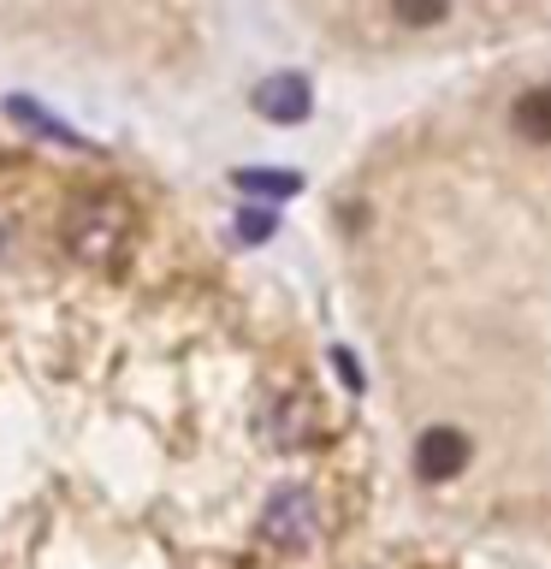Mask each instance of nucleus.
<instances>
[{"label":"nucleus","mask_w":551,"mask_h":569,"mask_svg":"<svg viewBox=\"0 0 551 569\" xmlns=\"http://www.w3.org/2000/svg\"><path fill=\"white\" fill-rule=\"evenodd\" d=\"M332 362H338V373H344V386H362V373H355V362H350V356H344V350H338V356H332Z\"/></svg>","instance_id":"1a4fd4ad"},{"label":"nucleus","mask_w":551,"mask_h":569,"mask_svg":"<svg viewBox=\"0 0 551 569\" xmlns=\"http://www.w3.org/2000/svg\"><path fill=\"white\" fill-rule=\"evenodd\" d=\"M238 231H243L249 243H267V238H273V213H243Z\"/></svg>","instance_id":"6e6552de"},{"label":"nucleus","mask_w":551,"mask_h":569,"mask_svg":"<svg viewBox=\"0 0 551 569\" xmlns=\"http://www.w3.org/2000/svg\"><path fill=\"white\" fill-rule=\"evenodd\" d=\"M462 462H469V439H462L457 427H427V433L415 439V475L427 480V487L457 480Z\"/></svg>","instance_id":"7ed1b4c3"},{"label":"nucleus","mask_w":551,"mask_h":569,"mask_svg":"<svg viewBox=\"0 0 551 569\" xmlns=\"http://www.w3.org/2000/svg\"><path fill=\"white\" fill-rule=\"evenodd\" d=\"M444 12H451V0H398L403 24H439Z\"/></svg>","instance_id":"0eeeda50"},{"label":"nucleus","mask_w":551,"mask_h":569,"mask_svg":"<svg viewBox=\"0 0 551 569\" xmlns=\"http://www.w3.org/2000/svg\"><path fill=\"white\" fill-rule=\"evenodd\" d=\"M256 107H261L273 124H302V119H309V107H314V96H309V83H302L297 71H279V78L261 83Z\"/></svg>","instance_id":"20e7f679"},{"label":"nucleus","mask_w":551,"mask_h":569,"mask_svg":"<svg viewBox=\"0 0 551 569\" xmlns=\"http://www.w3.org/2000/svg\"><path fill=\"white\" fill-rule=\"evenodd\" d=\"M314 492L309 487H279L273 498H267V516H261V533H267V546H279V551H297V546H309L314 540Z\"/></svg>","instance_id":"f03ea898"},{"label":"nucleus","mask_w":551,"mask_h":569,"mask_svg":"<svg viewBox=\"0 0 551 569\" xmlns=\"http://www.w3.org/2000/svg\"><path fill=\"white\" fill-rule=\"evenodd\" d=\"M510 131L522 142H551V89H528V96L510 107Z\"/></svg>","instance_id":"39448f33"},{"label":"nucleus","mask_w":551,"mask_h":569,"mask_svg":"<svg viewBox=\"0 0 551 569\" xmlns=\"http://www.w3.org/2000/svg\"><path fill=\"white\" fill-rule=\"evenodd\" d=\"M231 184L249 190V196H297L302 178H297V172H238Z\"/></svg>","instance_id":"423d86ee"},{"label":"nucleus","mask_w":551,"mask_h":569,"mask_svg":"<svg viewBox=\"0 0 551 569\" xmlns=\"http://www.w3.org/2000/svg\"><path fill=\"white\" fill-rule=\"evenodd\" d=\"M66 243H71L78 261L107 267L124 249V208L113 202V196H89V202H78L71 220H66Z\"/></svg>","instance_id":"f257e3e1"}]
</instances>
